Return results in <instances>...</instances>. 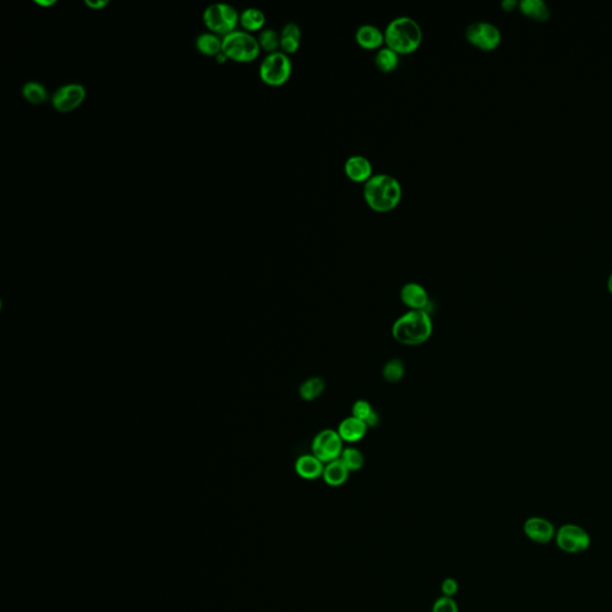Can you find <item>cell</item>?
I'll list each match as a JSON object with an SVG mask.
<instances>
[{
  "instance_id": "4fadbf2b",
  "label": "cell",
  "mask_w": 612,
  "mask_h": 612,
  "mask_svg": "<svg viewBox=\"0 0 612 612\" xmlns=\"http://www.w3.org/2000/svg\"><path fill=\"white\" fill-rule=\"evenodd\" d=\"M356 42L360 48L365 51H377L384 47L385 35L378 27L372 24H364L356 29Z\"/></svg>"
},
{
  "instance_id": "30bf717a",
  "label": "cell",
  "mask_w": 612,
  "mask_h": 612,
  "mask_svg": "<svg viewBox=\"0 0 612 612\" xmlns=\"http://www.w3.org/2000/svg\"><path fill=\"white\" fill-rule=\"evenodd\" d=\"M86 99V89L79 83L62 85L51 96V106L59 112H71L78 109Z\"/></svg>"
},
{
  "instance_id": "8992f818",
  "label": "cell",
  "mask_w": 612,
  "mask_h": 612,
  "mask_svg": "<svg viewBox=\"0 0 612 612\" xmlns=\"http://www.w3.org/2000/svg\"><path fill=\"white\" fill-rule=\"evenodd\" d=\"M204 23L210 33L218 36H226L237 30L239 24V14L234 6L229 4L210 5L204 12Z\"/></svg>"
},
{
  "instance_id": "cb8c5ba5",
  "label": "cell",
  "mask_w": 612,
  "mask_h": 612,
  "mask_svg": "<svg viewBox=\"0 0 612 612\" xmlns=\"http://www.w3.org/2000/svg\"><path fill=\"white\" fill-rule=\"evenodd\" d=\"M324 389H326L324 380L319 377H313V378L305 380L304 383L300 385L299 396L304 401L311 402L322 395Z\"/></svg>"
},
{
  "instance_id": "1f68e13d",
  "label": "cell",
  "mask_w": 612,
  "mask_h": 612,
  "mask_svg": "<svg viewBox=\"0 0 612 612\" xmlns=\"http://www.w3.org/2000/svg\"><path fill=\"white\" fill-rule=\"evenodd\" d=\"M379 422V416L376 411H374L371 416H369L367 420L365 421V424L367 426V428H371V427H376V426L378 425Z\"/></svg>"
},
{
  "instance_id": "7402d4cb",
  "label": "cell",
  "mask_w": 612,
  "mask_h": 612,
  "mask_svg": "<svg viewBox=\"0 0 612 612\" xmlns=\"http://www.w3.org/2000/svg\"><path fill=\"white\" fill-rule=\"evenodd\" d=\"M197 49L206 56H217L223 51V38L212 33L199 35L197 38Z\"/></svg>"
},
{
  "instance_id": "44dd1931",
  "label": "cell",
  "mask_w": 612,
  "mask_h": 612,
  "mask_svg": "<svg viewBox=\"0 0 612 612\" xmlns=\"http://www.w3.org/2000/svg\"><path fill=\"white\" fill-rule=\"evenodd\" d=\"M400 56L396 51L390 48H380L374 56L376 67L383 73H393L400 66Z\"/></svg>"
},
{
  "instance_id": "e0dca14e",
  "label": "cell",
  "mask_w": 612,
  "mask_h": 612,
  "mask_svg": "<svg viewBox=\"0 0 612 612\" xmlns=\"http://www.w3.org/2000/svg\"><path fill=\"white\" fill-rule=\"evenodd\" d=\"M302 43V29L297 23H287L280 33V49L287 56L299 51Z\"/></svg>"
},
{
  "instance_id": "4316f807",
  "label": "cell",
  "mask_w": 612,
  "mask_h": 612,
  "mask_svg": "<svg viewBox=\"0 0 612 612\" xmlns=\"http://www.w3.org/2000/svg\"><path fill=\"white\" fill-rule=\"evenodd\" d=\"M404 364L402 360L391 359L388 361L383 369V377L389 383H397L404 376Z\"/></svg>"
},
{
  "instance_id": "ba28073f",
  "label": "cell",
  "mask_w": 612,
  "mask_h": 612,
  "mask_svg": "<svg viewBox=\"0 0 612 612\" xmlns=\"http://www.w3.org/2000/svg\"><path fill=\"white\" fill-rule=\"evenodd\" d=\"M557 547L567 554H580L587 550L591 544L589 533L575 524H565L555 535Z\"/></svg>"
},
{
  "instance_id": "83f0119b",
  "label": "cell",
  "mask_w": 612,
  "mask_h": 612,
  "mask_svg": "<svg viewBox=\"0 0 612 612\" xmlns=\"http://www.w3.org/2000/svg\"><path fill=\"white\" fill-rule=\"evenodd\" d=\"M374 411V408L369 404V402L365 401V400H359L352 407V416H354L356 419H359V420L365 422Z\"/></svg>"
},
{
  "instance_id": "8fae6325",
  "label": "cell",
  "mask_w": 612,
  "mask_h": 612,
  "mask_svg": "<svg viewBox=\"0 0 612 612\" xmlns=\"http://www.w3.org/2000/svg\"><path fill=\"white\" fill-rule=\"evenodd\" d=\"M524 533L533 542L547 544L555 538L556 530L548 519L531 517L524 524Z\"/></svg>"
},
{
  "instance_id": "603a6c76",
  "label": "cell",
  "mask_w": 612,
  "mask_h": 612,
  "mask_svg": "<svg viewBox=\"0 0 612 612\" xmlns=\"http://www.w3.org/2000/svg\"><path fill=\"white\" fill-rule=\"evenodd\" d=\"M22 96L27 102L33 106H41L48 99L46 88L38 82H28L22 88Z\"/></svg>"
},
{
  "instance_id": "836d02e7",
  "label": "cell",
  "mask_w": 612,
  "mask_h": 612,
  "mask_svg": "<svg viewBox=\"0 0 612 612\" xmlns=\"http://www.w3.org/2000/svg\"><path fill=\"white\" fill-rule=\"evenodd\" d=\"M518 4L519 3H517L515 0H505V1L501 3V6H502L506 11H512L515 6H518Z\"/></svg>"
},
{
  "instance_id": "7a4b0ae2",
  "label": "cell",
  "mask_w": 612,
  "mask_h": 612,
  "mask_svg": "<svg viewBox=\"0 0 612 612\" xmlns=\"http://www.w3.org/2000/svg\"><path fill=\"white\" fill-rule=\"evenodd\" d=\"M433 332V322L428 311L411 310L393 323L391 334L396 341L406 346H419L428 341Z\"/></svg>"
},
{
  "instance_id": "d6a6232c",
  "label": "cell",
  "mask_w": 612,
  "mask_h": 612,
  "mask_svg": "<svg viewBox=\"0 0 612 612\" xmlns=\"http://www.w3.org/2000/svg\"><path fill=\"white\" fill-rule=\"evenodd\" d=\"M35 4L43 8V9H49L51 6L56 4V0H35Z\"/></svg>"
},
{
  "instance_id": "2e32d148",
  "label": "cell",
  "mask_w": 612,
  "mask_h": 612,
  "mask_svg": "<svg viewBox=\"0 0 612 612\" xmlns=\"http://www.w3.org/2000/svg\"><path fill=\"white\" fill-rule=\"evenodd\" d=\"M324 467H326V464L311 454L300 456L295 462V469L298 476L302 478L316 480L318 477L322 476Z\"/></svg>"
},
{
  "instance_id": "d590c367",
  "label": "cell",
  "mask_w": 612,
  "mask_h": 612,
  "mask_svg": "<svg viewBox=\"0 0 612 612\" xmlns=\"http://www.w3.org/2000/svg\"><path fill=\"white\" fill-rule=\"evenodd\" d=\"M608 290H609V292H610V293H611V295H612V271H611V274H610V276H609Z\"/></svg>"
},
{
  "instance_id": "52a82bcc",
  "label": "cell",
  "mask_w": 612,
  "mask_h": 612,
  "mask_svg": "<svg viewBox=\"0 0 612 612\" xmlns=\"http://www.w3.org/2000/svg\"><path fill=\"white\" fill-rule=\"evenodd\" d=\"M465 38L467 42L480 51H495L500 46L501 32L495 24L480 21L474 22L467 27Z\"/></svg>"
},
{
  "instance_id": "d4e9b609",
  "label": "cell",
  "mask_w": 612,
  "mask_h": 612,
  "mask_svg": "<svg viewBox=\"0 0 612 612\" xmlns=\"http://www.w3.org/2000/svg\"><path fill=\"white\" fill-rule=\"evenodd\" d=\"M257 41L261 47V51H267L268 54L276 53L280 49V34L274 29H263L258 35Z\"/></svg>"
},
{
  "instance_id": "4dcf8cb0",
  "label": "cell",
  "mask_w": 612,
  "mask_h": 612,
  "mask_svg": "<svg viewBox=\"0 0 612 612\" xmlns=\"http://www.w3.org/2000/svg\"><path fill=\"white\" fill-rule=\"evenodd\" d=\"M85 5H86L90 10L101 11V10L107 8L108 5H109V1H108V0H85Z\"/></svg>"
},
{
  "instance_id": "f1b7e54d",
  "label": "cell",
  "mask_w": 612,
  "mask_h": 612,
  "mask_svg": "<svg viewBox=\"0 0 612 612\" xmlns=\"http://www.w3.org/2000/svg\"><path fill=\"white\" fill-rule=\"evenodd\" d=\"M433 612H458V607L451 597H444L435 602Z\"/></svg>"
},
{
  "instance_id": "9a60e30c",
  "label": "cell",
  "mask_w": 612,
  "mask_h": 612,
  "mask_svg": "<svg viewBox=\"0 0 612 612\" xmlns=\"http://www.w3.org/2000/svg\"><path fill=\"white\" fill-rule=\"evenodd\" d=\"M366 432H367L366 424L354 416H350L342 420L337 428V433L341 437V439L350 444L360 441L366 435Z\"/></svg>"
},
{
  "instance_id": "7c38bea8",
  "label": "cell",
  "mask_w": 612,
  "mask_h": 612,
  "mask_svg": "<svg viewBox=\"0 0 612 612\" xmlns=\"http://www.w3.org/2000/svg\"><path fill=\"white\" fill-rule=\"evenodd\" d=\"M343 171L352 182L365 183L374 176V167L369 158L361 154H354L345 162Z\"/></svg>"
},
{
  "instance_id": "ffe728a7",
  "label": "cell",
  "mask_w": 612,
  "mask_h": 612,
  "mask_svg": "<svg viewBox=\"0 0 612 612\" xmlns=\"http://www.w3.org/2000/svg\"><path fill=\"white\" fill-rule=\"evenodd\" d=\"M518 6L525 16L539 22H546L550 17V10L543 0H522Z\"/></svg>"
},
{
  "instance_id": "5b68a950",
  "label": "cell",
  "mask_w": 612,
  "mask_h": 612,
  "mask_svg": "<svg viewBox=\"0 0 612 612\" xmlns=\"http://www.w3.org/2000/svg\"><path fill=\"white\" fill-rule=\"evenodd\" d=\"M293 72V64L290 56L284 51L267 54L258 70L260 79L271 88H280L290 80Z\"/></svg>"
},
{
  "instance_id": "9c48e42d",
  "label": "cell",
  "mask_w": 612,
  "mask_h": 612,
  "mask_svg": "<svg viewBox=\"0 0 612 612\" xmlns=\"http://www.w3.org/2000/svg\"><path fill=\"white\" fill-rule=\"evenodd\" d=\"M311 451L313 456H316L324 464L334 462L341 457L343 440L337 433V430H322L313 438Z\"/></svg>"
},
{
  "instance_id": "3957f363",
  "label": "cell",
  "mask_w": 612,
  "mask_h": 612,
  "mask_svg": "<svg viewBox=\"0 0 612 612\" xmlns=\"http://www.w3.org/2000/svg\"><path fill=\"white\" fill-rule=\"evenodd\" d=\"M385 46L396 51L398 56L415 53L422 43V29L415 19L401 16L393 19L384 30Z\"/></svg>"
},
{
  "instance_id": "5bb4252c",
  "label": "cell",
  "mask_w": 612,
  "mask_h": 612,
  "mask_svg": "<svg viewBox=\"0 0 612 612\" xmlns=\"http://www.w3.org/2000/svg\"><path fill=\"white\" fill-rule=\"evenodd\" d=\"M401 300L411 310H426L430 304V295L425 287L417 282H408L401 290Z\"/></svg>"
},
{
  "instance_id": "e575fe53",
  "label": "cell",
  "mask_w": 612,
  "mask_h": 612,
  "mask_svg": "<svg viewBox=\"0 0 612 612\" xmlns=\"http://www.w3.org/2000/svg\"><path fill=\"white\" fill-rule=\"evenodd\" d=\"M215 61H217V62H218V64H220V65H223V64H225V62H226V61H229V59H228V58H226V56H225L224 53H223V51H221V53H220V54H218V56H215Z\"/></svg>"
},
{
  "instance_id": "277c9868",
  "label": "cell",
  "mask_w": 612,
  "mask_h": 612,
  "mask_svg": "<svg viewBox=\"0 0 612 612\" xmlns=\"http://www.w3.org/2000/svg\"><path fill=\"white\" fill-rule=\"evenodd\" d=\"M223 53L230 61L249 64L256 60L261 47L253 34L244 30H234L223 38Z\"/></svg>"
},
{
  "instance_id": "ac0fdd59",
  "label": "cell",
  "mask_w": 612,
  "mask_h": 612,
  "mask_svg": "<svg viewBox=\"0 0 612 612\" xmlns=\"http://www.w3.org/2000/svg\"><path fill=\"white\" fill-rule=\"evenodd\" d=\"M265 24H266V16L261 10L249 8L239 14V25L247 33L253 34L257 32L261 33Z\"/></svg>"
},
{
  "instance_id": "d6986e66",
  "label": "cell",
  "mask_w": 612,
  "mask_h": 612,
  "mask_svg": "<svg viewBox=\"0 0 612 612\" xmlns=\"http://www.w3.org/2000/svg\"><path fill=\"white\" fill-rule=\"evenodd\" d=\"M350 475V470L345 467V464L336 459L334 462L328 463L324 467L323 472V480L324 482L332 487L342 486L347 481Z\"/></svg>"
},
{
  "instance_id": "f546056e",
  "label": "cell",
  "mask_w": 612,
  "mask_h": 612,
  "mask_svg": "<svg viewBox=\"0 0 612 612\" xmlns=\"http://www.w3.org/2000/svg\"><path fill=\"white\" fill-rule=\"evenodd\" d=\"M441 589H443V592H444L446 597H452L458 591V584L454 579H446L443 583Z\"/></svg>"
},
{
  "instance_id": "484cf974",
  "label": "cell",
  "mask_w": 612,
  "mask_h": 612,
  "mask_svg": "<svg viewBox=\"0 0 612 612\" xmlns=\"http://www.w3.org/2000/svg\"><path fill=\"white\" fill-rule=\"evenodd\" d=\"M340 461L345 464V467L350 472H358L364 467V454H361V451L356 448L343 449Z\"/></svg>"
},
{
  "instance_id": "6da1fadb",
  "label": "cell",
  "mask_w": 612,
  "mask_h": 612,
  "mask_svg": "<svg viewBox=\"0 0 612 612\" xmlns=\"http://www.w3.org/2000/svg\"><path fill=\"white\" fill-rule=\"evenodd\" d=\"M363 195L371 210L385 215L396 210L401 204L403 189L397 178L388 173H377L365 183Z\"/></svg>"
}]
</instances>
